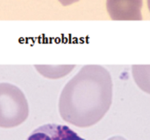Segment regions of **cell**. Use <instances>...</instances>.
I'll list each match as a JSON object with an SVG mask.
<instances>
[{
	"label": "cell",
	"mask_w": 150,
	"mask_h": 140,
	"mask_svg": "<svg viewBox=\"0 0 150 140\" xmlns=\"http://www.w3.org/2000/svg\"><path fill=\"white\" fill-rule=\"evenodd\" d=\"M79 0H59V1L61 3L62 5L64 6L71 5V4L76 3V2L79 1Z\"/></svg>",
	"instance_id": "6"
},
{
	"label": "cell",
	"mask_w": 150,
	"mask_h": 140,
	"mask_svg": "<svg viewBox=\"0 0 150 140\" xmlns=\"http://www.w3.org/2000/svg\"><path fill=\"white\" fill-rule=\"evenodd\" d=\"M107 140H126V139L124 138L123 137H121V136H114L112 137H111V138H109Z\"/></svg>",
	"instance_id": "7"
},
{
	"label": "cell",
	"mask_w": 150,
	"mask_h": 140,
	"mask_svg": "<svg viewBox=\"0 0 150 140\" xmlns=\"http://www.w3.org/2000/svg\"><path fill=\"white\" fill-rule=\"evenodd\" d=\"M72 66H55V69H53V66H35V67L43 76L49 78H59L65 76V75L69 72L71 70V69L69 70V68Z\"/></svg>",
	"instance_id": "5"
},
{
	"label": "cell",
	"mask_w": 150,
	"mask_h": 140,
	"mask_svg": "<svg viewBox=\"0 0 150 140\" xmlns=\"http://www.w3.org/2000/svg\"><path fill=\"white\" fill-rule=\"evenodd\" d=\"M28 115V102L21 90L11 83H0V127L17 126Z\"/></svg>",
	"instance_id": "2"
},
{
	"label": "cell",
	"mask_w": 150,
	"mask_h": 140,
	"mask_svg": "<svg viewBox=\"0 0 150 140\" xmlns=\"http://www.w3.org/2000/svg\"><path fill=\"white\" fill-rule=\"evenodd\" d=\"M111 75L100 65L84 66L66 83L59 99L64 120L85 128L98 122L112 103Z\"/></svg>",
	"instance_id": "1"
},
{
	"label": "cell",
	"mask_w": 150,
	"mask_h": 140,
	"mask_svg": "<svg viewBox=\"0 0 150 140\" xmlns=\"http://www.w3.org/2000/svg\"><path fill=\"white\" fill-rule=\"evenodd\" d=\"M27 140H85L66 125L47 124L33 131Z\"/></svg>",
	"instance_id": "4"
},
{
	"label": "cell",
	"mask_w": 150,
	"mask_h": 140,
	"mask_svg": "<svg viewBox=\"0 0 150 140\" xmlns=\"http://www.w3.org/2000/svg\"><path fill=\"white\" fill-rule=\"evenodd\" d=\"M110 17L116 21L142 20L143 0H107Z\"/></svg>",
	"instance_id": "3"
}]
</instances>
